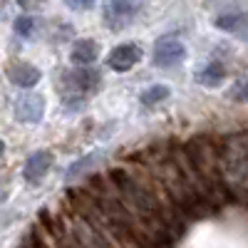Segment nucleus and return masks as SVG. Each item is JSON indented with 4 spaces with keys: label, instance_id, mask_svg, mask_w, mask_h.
<instances>
[{
    "label": "nucleus",
    "instance_id": "nucleus-13",
    "mask_svg": "<svg viewBox=\"0 0 248 248\" xmlns=\"http://www.w3.org/2000/svg\"><path fill=\"white\" fill-rule=\"evenodd\" d=\"M171 94V90L167 87V85H152V87H147L141 92V105L144 107H154V105H159V102H164Z\"/></svg>",
    "mask_w": 248,
    "mask_h": 248
},
{
    "label": "nucleus",
    "instance_id": "nucleus-6",
    "mask_svg": "<svg viewBox=\"0 0 248 248\" xmlns=\"http://www.w3.org/2000/svg\"><path fill=\"white\" fill-rule=\"evenodd\" d=\"M45 114V99L40 97L37 92H25L15 102V117L25 124H35L40 122Z\"/></svg>",
    "mask_w": 248,
    "mask_h": 248
},
{
    "label": "nucleus",
    "instance_id": "nucleus-17",
    "mask_svg": "<svg viewBox=\"0 0 248 248\" xmlns=\"http://www.w3.org/2000/svg\"><path fill=\"white\" fill-rule=\"evenodd\" d=\"M97 0H65V5H70L72 10H90Z\"/></svg>",
    "mask_w": 248,
    "mask_h": 248
},
{
    "label": "nucleus",
    "instance_id": "nucleus-4",
    "mask_svg": "<svg viewBox=\"0 0 248 248\" xmlns=\"http://www.w3.org/2000/svg\"><path fill=\"white\" fill-rule=\"evenodd\" d=\"M141 8H144V0H107L102 20H105V25L109 30L119 32L134 23V17L139 15Z\"/></svg>",
    "mask_w": 248,
    "mask_h": 248
},
{
    "label": "nucleus",
    "instance_id": "nucleus-1",
    "mask_svg": "<svg viewBox=\"0 0 248 248\" xmlns=\"http://www.w3.org/2000/svg\"><path fill=\"white\" fill-rule=\"evenodd\" d=\"M186 156H189L191 167L196 171V176L201 179V184L206 186V191H209L211 201L216 203L226 189V181H223V171H221V159H218V147L206 139V137H196L186 144Z\"/></svg>",
    "mask_w": 248,
    "mask_h": 248
},
{
    "label": "nucleus",
    "instance_id": "nucleus-15",
    "mask_svg": "<svg viewBox=\"0 0 248 248\" xmlns=\"http://www.w3.org/2000/svg\"><path fill=\"white\" fill-rule=\"evenodd\" d=\"M97 159H99V154H92V156H85V159H79L77 164H72V167L67 169V179L79 176V174H82V169H92L94 164H97Z\"/></svg>",
    "mask_w": 248,
    "mask_h": 248
},
{
    "label": "nucleus",
    "instance_id": "nucleus-11",
    "mask_svg": "<svg viewBox=\"0 0 248 248\" xmlns=\"http://www.w3.org/2000/svg\"><path fill=\"white\" fill-rule=\"evenodd\" d=\"M97 57H99V45L90 37L77 40L72 45V62H77V65H92Z\"/></svg>",
    "mask_w": 248,
    "mask_h": 248
},
{
    "label": "nucleus",
    "instance_id": "nucleus-8",
    "mask_svg": "<svg viewBox=\"0 0 248 248\" xmlns=\"http://www.w3.org/2000/svg\"><path fill=\"white\" fill-rule=\"evenodd\" d=\"M8 79L13 82V85H17V87H23V90H30V87H35L37 82H40V70L35 67V65H30V62H10L8 65Z\"/></svg>",
    "mask_w": 248,
    "mask_h": 248
},
{
    "label": "nucleus",
    "instance_id": "nucleus-14",
    "mask_svg": "<svg viewBox=\"0 0 248 248\" xmlns=\"http://www.w3.org/2000/svg\"><path fill=\"white\" fill-rule=\"evenodd\" d=\"M229 97L233 102H248V70L236 77V82H233L231 90H229Z\"/></svg>",
    "mask_w": 248,
    "mask_h": 248
},
{
    "label": "nucleus",
    "instance_id": "nucleus-12",
    "mask_svg": "<svg viewBox=\"0 0 248 248\" xmlns=\"http://www.w3.org/2000/svg\"><path fill=\"white\" fill-rule=\"evenodd\" d=\"M216 28H221L226 32H243L248 28V15L246 13H226V15L216 17Z\"/></svg>",
    "mask_w": 248,
    "mask_h": 248
},
{
    "label": "nucleus",
    "instance_id": "nucleus-16",
    "mask_svg": "<svg viewBox=\"0 0 248 248\" xmlns=\"http://www.w3.org/2000/svg\"><path fill=\"white\" fill-rule=\"evenodd\" d=\"M32 30H35V20H32L30 15H20V17L15 20V32H17L20 37H30Z\"/></svg>",
    "mask_w": 248,
    "mask_h": 248
},
{
    "label": "nucleus",
    "instance_id": "nucleus-2",
    "mask_svg": "<svg viewBox=\"0 0 248 248\" xmlns=\"http://www.w3.org/2000/svg\"><path fill=\"white\" fill-rule=\"evenodd\" d=\"M218 159L226 189L248 191V132L223 139L218 147Z\"/></svg>",
    "mask_w": 248,
    "mask_h": 248
},
{
    "label": "nucleus",
    "instance_id": "nucleus-7",
    "mask_svg": "<svg viewBox=\"0 0 248 248\" xmlns=\"http://www.w3.org/2000/svg\"><path fill=\"white\" fill-rule=\"evenodd\" d=\"M141 60V47L137 45V43H122V45H117L112 52H109V57H107V65L114 70V72H127V70H132L137 62Z\"/></svg>",
    "mask_w": 248,
    "mask_h": 248
},
{
    "label": "nucleus",
    "instance_id": "nucleus-10",
    "mask_svg": "<svg viewBox=\"0 0 248 248\" xmlns=\"http://www.w3.org/2000/svg\"><path fill=\"white\" fill-rule=\"evenodd\" d=\"M223 79H226V67H223V62H218V60L206 62V65H201L196 70V82L201 87H209V90L221 87Z\"/></svg>",
    "mask_w": 248,
    "mask_h": 248
},
{
    "label": "nucleus",
    "instance_id": "nucleus-18",
    "mask_svg": "<svg viewBox=\"0 0 248 248\" xmlns=\"http://www.w3.org/2000/svg\"><path fill=\"white\" fill-rule=\"evenodd\" d=\"M20 5H23L25 10H32V8H37L40 3H43V0H17Z\"/></svg>",
    "mask_w": 248,
    "mask_h": 248
},
{
    "label": "nucleus",
    "instance_id": "nucleus-9",
    "mask_svg": "<svg viewBox=\"0 0 248 248\" xmlns=\"http://www.w3.org/2000/svg\"><path fill=\"white\" fill-rule=\"evenodd\" d=\"M52 167V154L50 152H35L28 156L25 161V169H23V176L30 181V184H37L40 179H43Z\"/></svg>",
    "mask_w": 248,
    "mask_h": 248
},
{
    "label": "nucleus",
    "instance_id": "nucleus-19",
    "mask_svg": "<svg viewBox=\"0 0 248 248\" xmlns=\"http://www.w3.org/2000/svg\"><path fill=\"white\" fill-rule=\"evenodd\" d=\"M3 152H5V141H0V156H3Z\"/></svg>",
    "mask_w": 248,
    "mask_h": 248
},
{
    "label": "nucleus",
    "instance_id": "nucleus-5",
    "mask_svg": "<svg viewBox=\"0 0 248 248\" xmlns=\"http://www.w3.org/2000/svg\"><path fill=\"white\" fill-rule=\"evenodd\" d=\"M186 57V45L179 40V35H164L154 43V50H152V60L154 65L161 67V70H171V67H179Z\"/></svg>",
    "mask_w": 248,
    "mask_h": 248
},
{
    "label": "nucleus",
    "instance_id": "nucleus-3",
    "mask_svg": "<svg viewBox=\"0 0 248 248\" xmlns=\"http://www.w3.org/2000/svg\"><path fill=\"white\" fill-rule=\"evenodd\" d=\"M99 72L90 65L79 67V70H70L60 77V94H62V102H65V107L70 109H77L87 102L90 94H94L99 90Z\"/></svg>",
    "mask_w": 248,
    "mask_h": 248
}]
</instances>
